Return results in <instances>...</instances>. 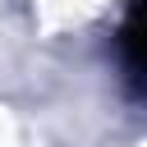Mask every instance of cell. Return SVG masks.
<instances>
[{
    "label": "cell",
    "instance_id": "obj_1",
    "mask_svg": "<svg viewBox=\"0 0 147 147\" xmlns=\"http://www.w3.org/2000/svg\"><path fill=\"white\" fill-rule=\"evenodd\" d=\"M124 51L138 69H147V0H129V23H124Z\"/></svg>",
    "mask_w": 147,
    "mask_h": 147
}]
</instances>
